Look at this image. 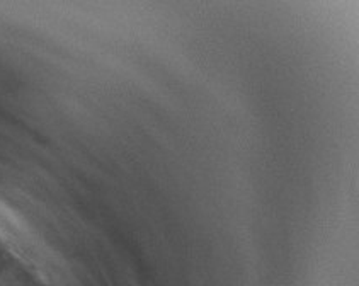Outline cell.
<instances>
[{
  "label": "cell",
  "instance_id": "6da1fadb",
  "mask_svg": "<svg viewBox=\"0 0 359 286\" xmlns=\"http://www.w3.org/2000/svg\"><path fill=\"white\" fill-rule=\"evenodd\" d=\"M0 247L45 280L55 274L51 250L29 222L4 200H0Z\"/></svg>",
  "mask_w": 359,
  "mask_h": 286
}]
</instances>
